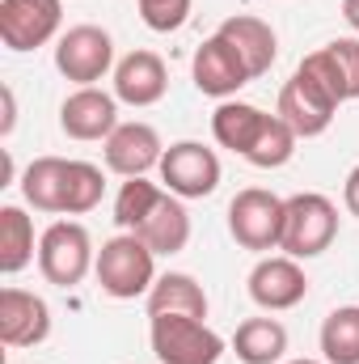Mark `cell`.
I'll return each instance as SVG.
<instances>
[{"instance_id": "obj_18", "label": "cell", "mask_w": 359, "mask_h": 364, "mask_svg": "<svg viewBox=\"0 0 359 364\" xmlns=\"http://www.w3.org/2000/svg\"><path fill=\"white\" fill-rule=\"evenodd\" d=\"M136 237L153 250V255H178L186 250V242H190V212L182 208L178 195H161L157 199V208L148 212V220L136 229Z\"/></svg>"}, {"instance_id": "obj_2", "label": "cell", "mask_w": 359, "mask_h": 364, "mask_svg": "<svg viewBox=\"0 0 359 364\" xmlns=\"http://www.w3.org/2000/svg\"><path fill=\"white\" fill-rule=\"evenodd\" d=\"M338 237V208L317 195V191H300L287 199V212H283V242L279 250L287 259H317L334 246Z\"/></svg>"}, {"instance_id": "obj_25", "label": "cell", "mask_w": 359, "mask_h": 364, "mask_svg": "<svg viewBox=\"0 0 359 364\" xmlns=\"http://www.w3.org/2000/svg\"><path fill=\"white\" fill-rule=\"evenodd\" d=\"M296 132L279 119V114H270L267 127L258 132V140H254V149L245 153V161L250 166H258V170H279V166H287L292 161V153H296Z\"/></svg>"}, {"instance_id": "obj_28", "label": "cell", "mask_w": 359, "mask_h": 364, "mask_svg": "<svg viewBox=\"0 0 359 364\" xmlns=\"http://www.w3.org/2000/svg\"><path fill=\"white\" fill-rule=\"evenodd\" d=\"M136 4H140L144 26H148V30H157V34L178 30L182 21L190 17V0H136Z\"/></svg>"}, {"instance_id": "obj_14", "label": "cell", "mask_w": 359, "mask_h": 364, "mask_svg": "<svg viewBox=\"0 0 359 364\" xmlns=\"http://www.w3.org/2000/svg\"><path fill=\"white\" fill-rule=\"evenodd\" d=\"M190 73H194L199 93H207V97H233L241 85H250V81H254V77H250V68H245V60H241V55H237L220 34H211V38L194 51Z\"/></svg>"}, {"instance_id": "obj_23", "label": "cell", "mask_w": 359, "mask_h": 364, "mask_svg": "<svg viewBox=\"0 0 359 364\" xmlns=\"http://www.w3.org/2000/svg\"><path fill=\"white\" fill-rule=\"evenodd\" d=\"M30 259H34V220L21 208L4 203L0 208V272L17 275Z\"/></svg>"}, {"instance_id": "obj_1", "label": "cell", "mask_w": 359, "mask_h": 364, "mask_svg": "<svg viewBox=\"0 0 359 364\" xmlns=\"http://www.w3.org/2000/svg\"><path fill=\"white\" fill-rule=\"evenodd\" d=\"M93 275H97V284H101L106 296L136 301V296L153 292V284H157V255L136 233H118V237L101 242Z\"/></svg>"}, {"instance_id": "obj_9", "label": "cell", "mask_w": 359, "mask_h": 364, "mask_svg": "<svg viewBox=\"0 0 359 364\" xmlns=\"http://www.w3.org/2000/svg\"><path fill=\"white\" fill-rule=\"evenodd\" d=\"M64 21L60 0H0V43L9 51H34L55 38Z\"/></svg>"}, {"instance_id": "obj_32", "label": "cell", "mask_w": 359, "mask_h": 364, "mask_svg": "<svg viewBox=\"0 0 359 364\" xmlns=\"http://www.w3.org/2000/svg\"><path fill=\"white\" fill-rule=\"evenodd\" d=\"M283 364H321V360H283Z\"/></svg>"}, {"instance_id": "obj_22", "label": "cell", "mask_w": 359, "mask_h": 364, "mask_svg": "<svg viewBox=\"0 0 359 364\" xmlns=\"http://www.w3.org/2000/svg\"><path fill=\"white\" fill-rule=\"evenodd\" d=\"M21 195L38 212H64L68 195V161L64 157H34L21 174Z\"/></svg>"}, {"instance_id": "obj_13", "label": "cell", "mask_w": 359, "mask_h": 364, "mask_svg": "<svg viewBox=\"0 0 359 364\" xmlns=\"http://www.w3.org/2000/svg\"><path fill=\"white\" fill-rule=\"evenodd\" d=\"M60 127L72 140H110V132L118 127V97L93 85L68 93L60 106Z\"/></svg>"}, {"instance_id": "obj_24", "label": "cell", "mask_w": 359, "mask_h": 364, "mask_svg": "<svg viewBox=\"0 0 359 364\" xmlns=\"http://www.w3.org/2000/svg\"><path fill=\"white\" fill-rule=\"evenodd\" d=\"M326 364H359V305H338L321 322Z\"/></svg>"}, {"instance_id": "obj_3", "label": "cell", "mask_w": 359, "mask_h": 364, "mask_svg": "<svg viewBox=\"0 0 359 364\" xmlns=\"http://www.w3.org/2000/svg\"><path fill=\"white\" fill-rule=\"evenodd\" d=\"M93 263H97L93 237H89V229L77 225V220H55L38 237V272L55 288H77L89 275Z\"/></svg>"}, {"instance_id": "obj_19", "label": "cell", "mask_w": 359, "mask_h": 364, "mask_svg": "<svg viewBox=\"0 0 359 364\" xmlns=\"http://www.w3.org/2000/svg\"><path fill=\"white\" fill-rule=\"evenodd\" d=\"M157 314H186V318H207V292L194 275L186 272H165L157 275L153 292H148V318Z\"/></svg>"}, {"instance_id": "obj_30", "label": "cell", "mask_w": 359, "mask_h": 364, "mask_svg": "<svg viewBox=\"0 0 359 364\" xmlns=\"http://www.w3.org/2000/svg\"><path fill=\"white\" fill-rule=\"evenodd\" d=\"M343 17H347V26L359 34V0H343Z\"/></svg>"}, {"instance_id": "obj_17", "label": "cell", "mask_w": 359, "mask_h": 364, "mask_svg": "<svg viewBox=\"0 0 359 364\" xmlns=\"http://www.w3.org/2000/svg\"><path fill=\"white\" fill-rule=\"evenodd\" d=\"M241 60H245V68H250V77H263L270 73V64H275V55H279V38H275V30H270L263 17H250V13H237V17H224L220 21V30H216Z\"/></svg>"}, {"instance_id": "obj_29", "label": "cell", "mask_w": 359, "mask_h": 364, "mask_svg": "<svg viewBox=\"0 0 359 364\" xmlns=\"http://www.w3.org/2000/svg\"><path fill=\"white\" fill-rule=\"evenodd\" d=\"M343 203H347L351 216H359V166L347 174V182H343Z\"/></svg>"}, {"instance_id": "obj_27", "label": "cell", "mask_w": 359, "mask_h": 364, "mask_svg": "<svg viewBox=\"0 0 359 364\" xmlns=\"http://www.w3.org/2000/svg\"><path fill=\"white\" fill-rule=\"evenodd\" d=\"M106 195V178L93 161H68V195H64V216L93 212Z\"/></svg>"}, {"instance_id": "obj_11", "label": "cell", "mask_w": 359, "mask_h": 364, "mask_svg": "<svg viewBox=\"0 0 359 364\" xmlns=\"http://www.w3.org/2000/svg\"><path fill=\"white\" fill-rule=\"evenodd\" d=\"M165 144L153 123H118L106 140V166L123 178H144L153 166H161Z\"/></svg>"}, {"instance_id": "obj_7", "label": "cell", "mask_w": 359, "mask_h": 364, "mask_svg": "<svg viewBox=\"0 0 359 364\" xmlns=\"http://www.w3.org/2000/svg\"><path fill=\"white\" fill-rule=\"evenodd\" d=\"M161 182L178 199H203L220 186V157L199 140H178L161 157Z\"/></svg>"}, {"instance_id": "obj_15", "label": "cell", "mask_w": 359, "mask_h": 364, "mask_svg": "<svg viewBox=\"0 0 359 364\" xmlns=\"http://www.w3.org/2000/svg\"><path fill=\"white\" fill-rule=\"evenodd\" d=\"M300 68L313 81H321L338 102H351V97H359V38H334V43H326L321 51L304 55Z\"/></svg>"}, {"instance_id": "obj_31", "label": "cell", "mask_w": 359, "mask_h": 364, "mask_svg": "<svg viewBox=\"0 0 359 364\" xmlns=\"http://www.w3.org/2000/svg\"><path fill=\"white\" fill-rule=\"evenodd\" d=\"M0 132L4 136L13 132V90H4V123H0Z\"/></svg>"}, {"instance_id": "obj_26", "label": "cell", "mask_w": 359, "mask_h": 364, "mask_svg": "<svg viewBox=\"0 0 359 364\" xmlns=\"http://www.w3.org/2000/svg\"><path fill=\"white\" fill-rule=\"evenodd\" d=\"M161 195H165V191H161L157 182L127 178L123 182V191H118V199H114V220H118V229H123V233H136V229L148 220V212L157 208Z\"/></svg>"}, {"instance_id": "obj_8", "label": "cell", "mask_w": 359, "mask_h": 364, "mask_svg": "<svg viewBox=\"0 0 359 364\" xmlns=\"http://www.w3.org/2000/svg\"><path fill=\"white\" fill-rule=\"evenodd\" d=\"M110 64H114V43L101 26H72L55 43V68L68 81H77L81 90L101 81L110 73Z\"/></svg>"}, {"instance_id": "obj_4", "label": "cell", "mask_w": 359, "mask_h": 364, "mask_svg": "<svg viewBox=\"0 0 359 364\" xmlns=\"http://www.w3.org/2000/svg\"><path fill=\"white\" fill-rule=\"evenodd\" d=\"M283 212H287V199L270 195L263 186H245L228 203V233L245 250H258V255L263 250H279V242H283Z\"/></svg>"}, {"instance_id": "obj_5", "label": "cell", "mask_w": 359, "mask_h": 364, "mask_svg": "<svg viewBox=\"0 0 359 364\" xmlns=\"http://www.w3.org/2000/svg\"><path fill=\"white\" fill-rule=\"evenodd\" d=\"M148 335L161 364H216L224 356V339L207 322L186 314H157Z\"/></svg>"}, {"instance_id": "obj_6", "label": "cell", "mask_w": 359, "mask_h": 364, "mask_svg": "<svg viewBox=\"0 0 359 364\" xmlns=\"http://www.w3.org/2000/svg\"><path fill=\"white\" fill-rule=\"evenodd\" d=\"M338 97L326 90L321 81H313L304 68H296L292 73V81L279 90V119L300 136V140H313V136H321L330 123H334V114H338Z\"/></svg>"}, {"instance_id": "obj_21", "label": "cell", "mask_w": 359, "mask_h": 364, "mask_svg": "<svg viewBox=\"0 0 359 364\" xmlns=\"http://www.w3.org/2000/svg\"><path fill=\"white\" fill-rule=\"evenodd\" d=\"M233 352L241 364H279L287 352V326L279 318H245L233 335Z\"/></svg>"}, {"instance_id": "obj_12", "label": "cell", "mask_w": 359, "mask_h": 364, "mask_svg": "<svg viewBox=\"0 0 359 364\" xmlns=\"http://www.w3.org/2000/svg\"><path fill=\"white\" fill-rule=\"evenodd\" d=\"M51 335V309L43 296L26 288L0 292V343L4 348H34Z\"/></svg>"}, {"instance_id": "obj_20", "label": "cell", "mask_w": 359, "mask_h": 364, "mask_svg": "<svg viewBox=\"0 0 359 364\" xmlns=\"http://www.w3.org/2000/svg\"><path fill=\"white\" fill-rule=\"evenodd\" d=\"M267 110H258V106H250V102H220L216 106V114H211V136L224 144V149H233V153H250L254 149V140H258V132L267 127Z\"/></svg>"}, {"instance_id": "obj_16", "label": "cell", "mask_w": 359, "mask_h": 364, "mask_svg": "<svg viewBox=\"0 0 359 364\" xmlns=\"http://www.w3.org/2000/svg\"><path fill=\"white\" fill-rule=\"evenodd\" d=\"M170 90V73L157 51H131L114 64V97L127 106H153Z\"/></svg>"}, {"instance_id": "obj_10", "label": "cell", "mask_w": 359, "mask_h": 364, "mask_svg": "<svg viewBox=\"0 0 359 364\" xmlns=\"http://www.w3.org/2000/svg\"><path fill=\"white\" fill-rule=\"evenodd\" d=\"M250 296L254 305H263L267 314L296 309L309 296V275L300 272L296 259L279 255V259H258V267L250 272Z\"/></svg>"}]
</instances>
